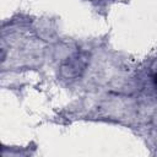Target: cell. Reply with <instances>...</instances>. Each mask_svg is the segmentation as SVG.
Masks as SVG:
<instances>
[{
	"instance_id": "obj_1",
	"label": "cell",
	"mask_w": 157,
	"mask_h": 157,
	"mask_svg": "<svg viewBox=\"0 0 157 157\" xmlns=\"http://www.w3.org/2000/svg\"><path fill=\"white\" fill-rule=\"evenodd\" d=\"M153 80H155V83H156V85H157V74H156V75H155V76H153Z\"/></svg>"
}]
</instances>
